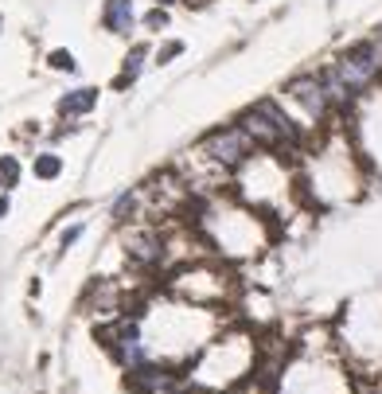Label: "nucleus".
<instances>
[{"label": "nucleus", "instance_id": "nucleus-1", "mask_svg": "<svg viewBox=\"0 0 382 394\" xmlns=\"http://www.w3.org/2000/svg\"><path fill=\"white\" fill-rule=\"evenodd\" d=\"M257 367V343L242 332H227V336L211 340L195 359L187 363V379L199 394H215V390H230L238 383H246Z\"/></svg>", "mask_w": 382, "mask_h": 394}, {"label": "nucleus", "instance_id": "nucleus-2", "mask_svg": "<svg viewBox=\"0 0 382 394\" xmlns=\"http://www.w3.org/2000/svg\"><path fill=\"white\" fill-rule=\"evenodd\" d=\"M238 125L250 133L254 145L265 148V153H296V148L304 145V129L285 110H281L277 102H257V106H250V110L238 117Z\"/></svg>", "mask_w": 382, "mask_h": 394}, {"label": "nucleus", "instance_id": "nucleus-3", "mask_svg": "<svg viewBox=\"0 0 382 394\" xmlns=\"http://www.w3.org/2000/svg\"><path fill=\"white\" fill-rule=\"evenodd\" d=\"M203 226L211 231V242L222 250V254L234 258H250L262 246V226H257V215L250 211H211L203 215Z\"/></svg>", "mask_w": 382, "mask_h": 394}, {"label": "nucleus", "instance_id": "nucleus-4", "mask_svg": "<svg viewBox=\"0 0 382 394\" xmlns=\"http://www.w3.org/2000/svg\"><path fill=\"white\" fill-rule=\"evenodd\" d=\"M281 394H347V375L328 359L304 355L281 375Z\"/></svg>", "mask_w": 382, "mask_h": 394}, {"label": "nucleus", "instance_id": "nucleus-5", "mask_svg": "<svg viewBox=\"0 0 382 394\" xmlns=\"http://www.w3.org/2000/svg\"><path fill=\"white\" fill-rule=\"evenodd\" d=\"M285 102L293 106V110L301 113L309 125H324L331 113H336V106H331V98H328V86H324L320 71H316V74H296V79H289Z\"/></svg>", "mask_w": 382, "mask_h": 394}, {"label": "nucleus", "instance_id": "nucleus-6", "mask_svg": "<svg viewBox=\"0 0 382 394\" xmlns=\"http://www.w3.org/2000/svg\"><path fill=\"white\" fill-rule=\"evenodd\" d=\"M199 153H203L211 164H219V168L230 172V168H242V164L257 153V145L242 125H227V129H215L211 137L199 145Z\"/></svg>", "mask_w": 382, "mask_h": 394}, {"label": "nucleus", "instance_id": "nucleus-7", "mask_svg": "<svg viewBox=\"0 0 382 394\" xmlns=\"http://www.w3.org/2000/svg\"><path fill=\"white\" fill-rule=\"evenodd\" d=\"M176 390V375H168L156 363L129 367V394H168Z\"/></svg>", "mask_w": 382, "mask_h": 394}, {"label": "nucleus", "instance_id": "nucleus-8", "mask_svg": "<svg viewBox=\"0 0 382 394\" xmlns=\"http://www.w3.org/2000/svg\"><path fill=\"white\" fill-rule=\"evenodd\" d=\"M125 250H129L133 262L153 266V262H160V258H164V238L153 231V226H137V231L125 234Z\"/></svg>", "mask_w": 382, "mask_h": 394}, {"label": "nucleus", "instance_id": "nucleus-9", "mask_svg": "<svg viewBox=\"0 0 382 394\" xmlns=\"http://www.w3.org/2000/svg\"><path fill=\"white\" fill-rule=\"evenodd\" d=\"M102 24H105V31H113V36H125L133 28V0H105Z\"/></svg>", "mask_w": 382, "mask_h": 394}, {"label": "nucleus", "instance_id": "nucleus-10", "mask_svg": "<svg viewBox=\"0 0 382 394\" xmlns=\"http://www.w3.org/2000/svg\"><path fill=\"white\" fill-rule=\"evenodd\" d=\"M98 106V90L94 86H82V90H71V94L59 102V113L63 117H78V113H90Z\"/></svg>", "mask_w": 382, "mask_h": 394}, {"label": "nucleus", "instance_id": "nucleus-11", "mask_svg": "<svg viewBox=\"0 0 382 394\" xmlns=\"http://www.w3.org/2000/svg\"><path fill=\"white\" fill-rule=\"evenodd\" d=\"M145 59H148V47L137 44V47H133V51L125 55V71L118 74V86H129V82H137V74H140V66H145Z\"/></svg>", "mask_w": 382, "mask_h": 394}, {"label": "nucleus", "instance_id": "nucleus-12", "mask_svg": "<svg viewBox=\"0 0 382 394\" xmlns=\"http://www.w3.org/2000/svg\"><path fill=\"white\" fill-rule=\"evenodd\" d=\"M63 172V161L55 153H43V156H36V176L39 180H55V176Z\"/></svg>", "mask_w": 382, "mask_h": 394}, {"label": "nucleus", "instance_id": "nucleus-13", "mask_svg": "<svg viewBox=\"0 0 382 394\" xmlns=\"http://www.w3.org/2000/svg\"><path fill=\"white\" fill-rule=\"evenodd\" d=\"M16 180H20V164L12 156H0V188H16Z\"/></svg>", "mask_w": 382, "mask_h": 394}, {"label": "nucleus", "instance_id": "nucleus-14", "mask_svg": "<svg viewBox=\"0 0 382 394\" xmlns=\"http://www.w3.org/2000/svg\"><path fill=\"white\" fill-rule=\"evenodd\" d=\"M47 63H51L55 71H66V74H71L74 66H78V63H74V55H71V51H51V55H47Z\"/></svg>", "mask_w": 382, "mask_h": 394}, {"label": "nucleus", "instance_id": "nucleus-15", "mask_svg": "<svg viewBox=\"0 0 382 394\" xmlns=\"http://www.w3.org/2000/svg\"><path fill=\"white\" fill-rule=\"evenodd\" d=\"M145 24H148V28H153V31H160V28H168V8H164V4H156V8H153V12H148V16H145Z\"/></svg>", "mask_w": 382, "mask_h": 394}, {"label": "nucleus", "instance_id": "nucleus-16", "mask_svg": "<svg viewBox=\"0 0 382 394\" xmlns=\"http://www.w3.org/2000/svg\"><path fill=\"white\" fill-rule=\"evenodd\" d=\"M180 51H184V44H164L160 55H156V63H168V59H176Z\"/></svg>", "mask_w": 382, "mask_h": 394}, {"label": "nucleus", "instance_id": "nucleus-17", "mask_svg": "<svg viewBox=\"0 0 382 394\" xmlns=\"http://www.w3.org/2000/svg\"><path fill=\"white\" fill-rule=\"evenodd\" d=\"M82 226H71V231H63V246H71V242H78Z\"/></svg>", "mask_w": 382, "mask_h": 394}, {"label": "nucleus", "instance_id": "nucleus-18", "mask_svg": "<svg viewBox=\"0 0 382 394\" xmlns=\"http://www.w3.org/2000/svg\"><path fill=\"white\" fill-rule=\"evenodd\" d=\"M8 215V196H0V219Z\"/></svg>", "mask_w": 382, "mask_h": 394}, {"label": "nucleus", "instance_id": "nucleus-19", "mask_svg": "<svg viewBox=\"0 0 382 394\" xmlns=\"http://www.w3.org/2000/svg\"><path fill=\"white\" fill-rule=\"evenodd\" d=\"M187 4H195V8H203V4H211V0H187Z\"/></svg>", "mask_w": 382, "mask_h": 394}, {"label": "nucleus", "instance_id": "nucleus-20", "mask_svg": "<svg viewBox=\"0 0 382 394\" xmlns=\"http://www.w3.org/2000/svg\"><path fill=\"white\" fill-rule=\"evenodd\" d=\"M168 394H199L195 387H191V390H168Z\"/></svg>", "mask_w": 382, "mask_h": 394}, {"label": "nucleus", "instance_id": "nucleus-21", "mask_svg": "<svg viewBox=\"0 0 382 394\" xmlns=\"http://www.w3.org/2000/svg\"><path fill=\"white\" fill-rule=\"evenodd\" d=\"M156 4H172V0H156Z\"/></svg>", "mask_w": 382, "mask_h": 394}, {"label": "nucleus", "instance_id": "nucleus-22", "mask_svg": "<svg viewBox=\"0 0 382 394\" xmlns=\"http://www.w3.org/2000/svg\"><path fill=\"white\" fill-rule=\"evenodd\" d=\"M375 394H382V383H378V387H375Z\"/></svg>", "mask_w": 382, "mask_h": 394}]
</instances>
